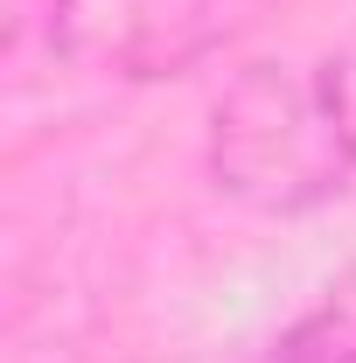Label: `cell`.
I'll list each match as a JSON object with an SVG mask.
<instances>
[{
	"label": "cell",
	"mask_w": 356,
	"mask_h": 363,
	"mask_svg": "<svg viewBox=\"0 0 356 363\" xmlns=\"http://www.w3.org/2000/svg\"><path fill=\"white\" fill-rule=\"evenodd\" d=\"M266 363H356V301H335V308L308 315L294 335L272 342Z\"/></svg>",
	"instance_id": "obj_2"
},
{
	"label": "cell",
	"mask_w": 356,
	"mask_h": 363,
	"mask_svg": "<svg viewBox=\"0 0 356 363\" xmlns=\"http://www.w3.org/2000/svg\"><path fill=\"white\" fill-rule=\"evenodd\" d=\"M217 175L272 210L328 196L350 175V126L321 77L252 70L217 112Z\"/></svg>",
	"instance_id": "obj_1"
}]
</instances>
